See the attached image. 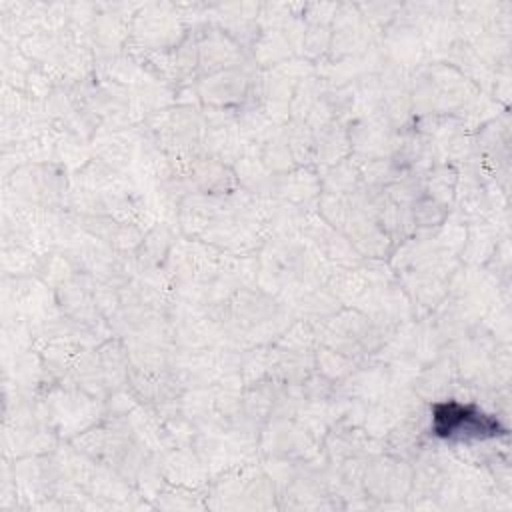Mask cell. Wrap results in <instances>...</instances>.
Returning <instances> with one entry per match:
<instances>
[{
  "mask_svg": "<svg viewBox=\"0 0 512 512\" xmlns=\"http://www.w3.org/2000/svg\"><path fill=\"white\" fill-rule=\"evenodd\" d=\"M498 422L474 406L444 402L434 408V432L444 438H484L498 434Z\"/></svg>",
  "mask_w": 512,
  "mask_h": 512,
  "instance_id": "obj_1",
  "label": "cell"
}]
</instances>
